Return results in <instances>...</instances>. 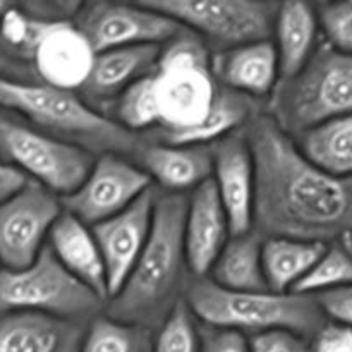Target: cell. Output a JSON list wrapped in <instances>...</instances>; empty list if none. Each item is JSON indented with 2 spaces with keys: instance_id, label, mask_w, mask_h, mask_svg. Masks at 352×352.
Instances as JSON below:
<instances>
[{
  "instance_id": "d4e9b609",
  "label": "cell",
  "mask_w": 352,
  "mask_h": 352,
  "mask_svg": "<svg viewBox=\"0 0 352 352\" xmlns=\"http://www.w3.org/2000/svg\"><path fill=\"white\" fill-rule=\"evenodd\" d=\"M294 141L313 165L332 175L352 177V113L322 124Z\"/></svg>"
},
{
  "instance_id": "1f68e13d",
  "label": "cell",
  "mask_w": 352,
  "mask_h": 352,
  "mask_svg": "<svg viewBox=\"0 0 352 352\" xmlns=\"http://www.w3.org/2000/svg\"><path fill=\"white\" fill-rule=\"evenodd\" d=\"M201 352H250V340L244 333L217 327L199 325Z\"/></svg>"
},
{
  "instance_id": "4fadbf2b",
  "label": "cell",
  "mask_w": 352,
  "mask_h": 352,
  "mask_svg": "<svg viewBox=\"0 0 352 352\" xmlns=\"http://www.w3.org/2000/svg\"><path fill=\"white\" fill-rule=\"evenodd\" d=\"M151 188V179L126 157L100 155L82 184L60 201L65 212L95 227L122 213Z\"/></svg>"
},
{
  "instance_id": "6da1fadb",
  "label": "cell",
  "mask_w": 352,
  "mask_h": 352,
  "mask_svg": "<svg viewBox=\"0 0 352 352\" xmlns=\"http://www.w3.org/2000/svg\"><path fill=\"white\" fill-rule=\"evenodd\" d=\"M244 134L256 170L254 230L323 244L352 236V177L313 165L267 113Z\"/></svg>"
},
{
  "instance_id": "5bb4252c",
  "label": "cell",
  "mask_w": 352,
  "mask_h": 352,
  "mask_svg": "<svg viewBox=\"0 0 352 352\" xmlns=\"http://www.w3.org/2000/svg\"><path fill=\"white\" fill-rule=\"evenodd\" d=\"M157 198L158 192L151 188L122 213L91 227L105 263L109 299L122 289L146 248Z\"/></svg>"
},
{
  "instance_id": "30bf717a",
  "label": "cell",
  "mask_w": 352,
  "mask_h": 352,
  "mask_svg": "<svg viewBox=\"0 0 352 352\" xmlns=\"http://www.w3.org/2000/svg\"><path fill=\"white\" fill-rule=\"evenodd\" d=\"M144 3L177 21L219 52L270 40L280 6L254 0H151Z\"/></svg>"
},
{
  "instance_id": "5b68a950",
  "label": "cell",
  "mask_w": 352,
  "mask_h": 352,
  "mask_svg": "<svg viewBox=\"0 0 352 352\" xmlns=\"http://www.w3.org/2000/svg\"><path fill=\"white\" fill-rule=\"evenodd\" d=\"M186 305L201 325L258 336L287 330L311 339L327 325L316 296L274 291H230L205 278H192Z\"/></svg>"
},
{
  "instance_id": "836d02e7",
  "label": "cell",
  "mask_w": 352,
  "mask_h": 352,
  "mask_svg": "<svg viewBox=\"0 0 352 352\" xmlns=\"http://www.w3.org/2000/svg\"><path fill=\"white\" fill-rule=\"evenodd\" d=\"M30 182V179L21 174L17 168L10 167L6 162L0 160V205L6 203L9 198H12L14 195H17Z\"/></svg>"
},
{
  "instance_id": "8fae6325",
  "label": "cell",
  "mask_w": 352,
  "mask_h": 352,
  "mask_svg": "<svg viewBox=\"0 0 352 352\" xmlns=\"http://www.w3.org/2000/svg\"><path fill=\"white\" fill-rule=\"evenodd\" d=\"M72 23L95 54L136 45H167L188 30L144 2L81 3Z\"/></svg>"
},
{
  "instance_id": "277c9868",
  "label": "cell",
  "mask_w": 352,
  "mask_h": 352,
  "mask_svg": "<svg viewBox=\"0 0 352 352\" xmlns=\"http://www.w3.org/2000/svg\"><path fill=\"white\" fill-rule=\"evenodd\" d=\"M0 110L89 153L134 157L143 136L124 129L78 91L0 78Z\"/></svg>"
},
{
  "instance_id": "8992f818",
  "label": "cell",
  "mask_w": 352,
  "mask_h": 352,
  "mask_svg": "<svg viewBox=\"0 0 352 352\" xmlns=\"http://www.w3.org/2000/svg\"><path fill=\"white\" fill-rule=\"evenodd\" d=\"M267 116L291 138L352 113V54L322 43L301 72L278 82Z\"/></svg>"
},
{
  "instance_id": "4dcf8cb0",
  "label": "cell",
  "mask_w": 352,
  "mask_h": 352,
  "mask_svg": "<svg viewBox=\"0 0 352 352\" xmlns=\"http://www.w3.org/2000/svg\"><path fill=\"white\" fill-rule=\"evenodd\" d=\"M323 315L332 323L352 330V284L316 296Z\"/></svg>"
},
{
  "instance_id": "484cf974",
  "label": "cell",
  "mask_w": 352,
  "mask_h": 352,
  "mask_svg": "<svg viewBox=\"0 0 352 352\" xmlns=\"http://www.w3.org/2000/svg\"><path fill=\"white\" fill-rule=\"evenodd\" d=\"M153 330L110 316H96L86 327L79 352H151Z\"/></svg>"
},
{
  "instance_id": "f1b7e54d",
  "label": "cell",
  "mask_w": 352,
  "mask_h": 352,
  "mask_svg": "<svg viewBox=\"0 0 352 352\" xmlns=\"http://www.w3.org/2000/svg\"><path fill=\"white\" fill-rule=\"evenodd\" d=\"M318 23L325 34V43L344 54H352V2L320 6Z\"/></svg>"
},
{
  "instance_id": "7402d4cb",
  "label": "cell",
  "mask_w": 352,
  "mask_h": 352,
  "mask_svg": "<svg viewBox=\"0 0 352 352\" xmlns=\"http://www.w3.org/2000/svg\"><path fill=\"white\" fill-rule=\"evenodd\" d=\"M318 14L306 2H284L275 19V48L280 64V81L294 78L315 55L318 41Z\"/></svg>"
},
{
  "instance_id": "d6986e66",
  "label": "cell",
  "mask_w": 352,
  "mask_h": 352,
  "mask_svg": "<svg viewBox=\"0 0 352 352\" xmlns=\"http://www.w3.org/2000/svg\"><path fill=\"white\" fill-rule=\"evenodd\" d=\"M138 167L170 195L195 191L213 175L212 146H172L144 141L134 153Z\"/></svg>"
},
{
  "instance_id": "f546056e",
  "label": "cell",
  "mask_w": 352,
  "mask_h": 352,
  "mask_svg": "<svg viewBox=\"0 0 352 352\" xmlns=\"http://www.w3.org/2000/svg\"><path fill=\"white\" fill-rule=\"evenodd\" d=\"M250 352H311V342L294 332L274 330L251 336Z\"/></svg>"
},
{
  "instance_id": "44dd1931",
  "label": "cell",
  "mask_w": 352,
  "mask_h": 352,
  "mask_svg": "<svg viewBox=\"0 0 352 352\" xmlns=\"http://www.w3.org/2000/svg\"><path fill=\"white\" fill-rule=\"evenodd\" d=\"M47 246L76 280L102 299L109 298L105 263L91 227L64 210L52 227Z\"/></svg>"
},
{
  "instance_id": "7c38bea8",
  "label": "cell",
  "mask_w": 352,
  "mask_h": 352,
  "mask_svg": "<svg viewBox=\"0 0 352 352\" xmlns=\"http://www.w3.org/2000/svg\"><path fill=\"white\" fill-rule=\"evenodd\" d=\"M64 213L60 198L31 181L0 205V267L26 268L47 248L52 227Z\"/></svg>"
},
{
  "instance_id": "d6a6232c",
  "label": "cell",
  "mask_w": 352,
  "mask_h": 352,
  "mask_svg": "<svg viewBox=\"0 0 352 352\" xmlns=\"http://www.w3.org/2000/svg\"><path fill=\"white\" fill-rule=\"evenodd\" d=\"M311 352H352V330L327 323L313 340Z\"/></svg>"
},
{
  "instance_id": "9a60e30c",
  "label": "cell",
  "mask_w": 352,
  "mask_h": 352,
  "mask_svg": "<svg viewBox=\"0 0 352 352\" xmlns=\"http://www.w3.org/2000/svg\"><path fill=\"white\" fill-rule=\"evenodd\" d=\"M212 181L229 219L232 236H243L254 229L256 205V170L246 134L234 133L212 144Z\"/></svg>"
},
{
  "instance_id": "603a6c76",
  "label": "cell",
  "mask_w": 352,
  "mask_h": 352,
  "mask_svg": "<svg viewBox=\"0 0 352 352\" xmlns=\"http://www.w3.org/2000/svg\"><path fill=\"white\" fill-rule=\"evenodd\" d=\"M327 244L291 237H265L261 261L270 291L292 292L325 253Z\"/></svg>"
},
{
  "instance_id": "cb8c5ba5",
  "label": "cell",
  "mask_w": 352,
  "mask_h": 352,
  "mask_svg": "<svg viewBox=\"0 0 352 352\" xmlns=\"http://www.w3.org/2000/svg\"><path fill=\"white\" fill-rule=\"evenodd\" d=\"M265 237L258 230L232 236L210 272V280L230 291H270L261 261Z\"/></svg>"
},
{
  "instance_id": "2e32d148",
  "label": "cell",
  "mask_w": 352,
  "mask_h": 352,
  "mask_svg": "<svg viewBox=\"0 0 352 352\" xmlns=\"http://www.w3.org/2000/svg\"><path fill=\"white\" fill-rule=\"evenodd\" d=\"M230 237L232 232L229 219L220 203L215 184L210 179L188 196L184 244L192 277L205 278L212 272Z\"/></svg>"
},
{
  "instance_id": "ba28073f",
  "label": "cell",
  "mask_w": 352,
  "mask_h": 352,
  "mask_svg": "<svg viewBox=\"0 0 352 352\" xmlns=\"http://www.w3.org/2000/svg\"><path fill=\"white\" fill-rule=\"evenodd\" d=\"M0 160L58 198L72 195L95 164L89 151L41 133L2 110Z\"/></svg>"
},
{
  "instance_id": "ac0fdd59",
  "label": "cell",
  "mask_w": 352,
  "mask_h": 352,
  "mask_svg": "<svg viewBox=\"0 0 352 352\" xmlns=\"http://www.w3.org/2000/svg\"><path fill=\"white\" fill-rule=\"evenodd\" d=\"M212 67L220 86L251 100L272 98L280 82V64L272 40L241 45L212 55Z\"/></svg>"
},
{
  "instance_id": "52a82bcc",
  "label": "cell",
  "mask_w": 352,
  "mask_h": 352,
  "mask_svg": "<svg viewBox=\"0 0 352 352\" xmlns=\"http://www.w3.org/2000/svg\"><path fill=\"white\" fill-rule=\"evenodd\" d=\"M105 299L76 280L57 261L50 248L26 268L0 267V316L41 313L78 322H91Z\"/></svg>"
},
{
  "instance_id": "9c48e42d",
  "label": "cell",
  "mask_w": 352,
  "mask_h": 352,
  "mask_svg": "<svg viewBox=\"0 0 352 352\" xmlns=\"http://www.w3.org/2000/svg\"><path fill=\"white\" fill-rule=\"evenodd\" d=\"M30 7L33 30L14 60L9 79L79 91L91 72L95 50L71 19L47 17L38 3Z\"/></svg>"
},
{
  "instance_id": "4316f807",
  "label": "cell",
  "mask_w": 352,
  "mask_h": 352,
  "mask_svg": "<svg viewBox=\"0 0 352 352\" xmlns=\"http://www.w3.org/2000/svg\"><path fill=\"white\" fill-rule=\"evenodd\" d=\"M352 284V250L342 243L327 246L315 267L292 292L306 296H320Z\"/></svg>"
},
{
  "instance_id": "e0dca14e",
  "label": "cell",
  "mask_w": 352,
  "mask_h": 352,
  "mask_svg": "<svg viewBox=\"0 0 352 352\" xmlns=\"http://www.w3.org/2000/svg\"><path fill=\"white\" fill-rule=\"evenodd\" d=\"M160 55V45H136L96 54L91 72L78 93L105 113L126 89L153 71Z\"/></svg>"
},
{
  "instance_id": "7a4b0ae2",
  "label": "cell",
  "mask_w": 352,
  "mask_h": 352,
  "mask_svg": "<svg viewBox=\"0 0 352 352\" xmlns=\"http://www.w3.org/2000/svg\"><path fill=\"white\" fill-rule=\"evenodd\" d=\"M220 85L208 47L191 31L162 47L153 71L109 107V116L138 136L167 143L205 122Z\"/></svg>"
},
{
  "instance_id": "3957f363",
  "label": "cell",
  "mask_w": 352,
  "mask_h": 352,
  "mask_svg": "<svg viewBox=\"0 0 352 352\" xmlns=\"http://www.w3.org/2000/svg\"><path fill=\"white\" fill-rule=\"evenodd\" d=\"M188 195H158L146 248L129 278L107 306V316L144 329H160L186 299L192 274L184 244Z\"/></svg>"
},
{
  "instance_id": "ffe728a7",
  "label": "cell",
  "mask_w": 352,
  "mask_h": 352,
  "mask_svg": "<svg viewBox=\"0 0 352 352\" xmlns=\"http://www.w3.org/2000/svg\"><path fill=\"white\" fill-rule=\"evenodd\" d=\"M86 327V322L41 313L3 315L0 352H79Z\"/></svg>"
},
{
  "instance_id": "83f0119b",
  "label": "cell",
  "mask_w": 352,
  "mask_h": 352,
  "mask_svg": "<svg viewBox=\"0 0 352 352\" xmlns=\"http://www.w3.org/2000/svg\"><path fill=\"white\" fill-rule=\"evenodd\" d=\"M151 352H201L198 318L182 301L155 333Z\"/></svg>"
}]
</instances>
